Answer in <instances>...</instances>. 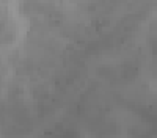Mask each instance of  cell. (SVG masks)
Masks as SVG:
<instances>
[{"label":"cell","mask_w":157,"mask_h":138,"mask_svg":"<svg viewBox=\"0 0 157 138\" xmlns=\"http://www.w3.org/2000/svg\"><path fill=\"white\" fill-rule=\"evenodd\" d=\"M154 46L157 47V38H155V41H154ZM155 60H157V50H155Z\"/></svg>","instance_id":"obj_1"}]
</instances>
